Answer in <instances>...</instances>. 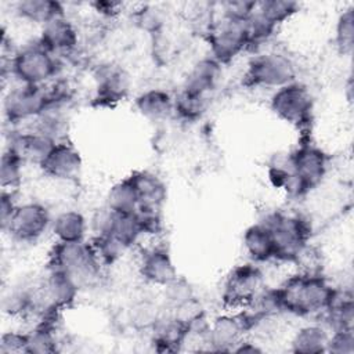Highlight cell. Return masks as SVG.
<instances>
[{
    "instance_id": "obj_1",
    "label": "cell",
    "mask_w": 354,
    "mask_h": 354,
    "mask_svg": "<svg viewBox=\"0 0 354 354\" xmlns=\"http://www.w3.org/2000/svg\"><path fill=\"white\" fill-rule=\"evenodd\" d=\"M335 289L321 274L306 271L289 277L274 292L279 311L307 317L322 314L330 303Z\"/></svg>"
},
{
    "instance_id": "obj_2",
    "label": "cell",
    "mask_w": 354,
    "mask_h": 354,
    "mask_svg": "<svg viewBox=\"0 0 354 354\" xmlns=\"http://www.w3.org/2000/svg\"><path fill=\"white\" fill-rule=\"evenodd\" d=\"M261 221L272 234L275 260L299 261L307 250L311 235L308 221L299 214L285 212H272Z\"/></svg>"
},
{
    "instance_id": "obj_3",
    "label": "cell",
    "mask_w": 354,
    "mask_h": 354,
    "mask_svg": "<svg viewBox=\"0 0 354 354\" xmlns=\"http://www.w3.org/2000/svg\"><path fill=\"white\" fill-rule=\"evenodd\" d=\"M101 267L91 242H55L50 252V268L66 272L80 288L94 283L100 278Z\"/></svg>"
},
{
    "instance_id": "obj_4",
    "label": "cell",
    "mask_w": 354,
    "mask_h": 354,
    "mask_svg": "<svg viewBox=\"0 0 354 354\" xmlns=\"http://www.w3.org/2000/svg\"><path fill=\"white\" fill-rule=\"evenodd\" d=\"M58 57L39 41L17 50L10 59V72L18 83L46 86L59 72Z\"/></svg>"
},
{
    "instance_id": "obj_5",
    "label": "cell",
    "mask_w": 354,
    "mask_h": 354,
    "mask_svg": "<svg viewBox=\"0 0 354 354\" xmlns=\"http://www.w3.org/2000/svg\"><path fill=\"white\" fill-rule=\"evenodd\" d=\"M297 80V68L293 59L279 51H267L249 59L245 72V84L261 88H279Z\"/></svg>"
},
{
    "instance_id": "obj_6",
    "label": "cell",
    "mask_w": 354,
    "mask_h": 354,
    "mask_svg": "<svg viewBox=\"0 0 354 354\" xmlns=\"http://www.w3.org/2000/svg\"><path fill=\"white\" fill-rule=\"evenodd\" d=\"M270 108L279 120L293 127L304 129L313 118L314 98L306 84L295 80L274 90L270 98Z\"/></svg>"
},
{
    "instance_id": "obj_7",
    "label": "cell",
    "mask_w": 354,
    "mask_h": 354,
    "mask_svg": "<svg viewBox=\"0 0 354 354\" xmlns=\"http://www.w3.org/2000/svg\"><path fill=\"white\" fill-rule=\"evenodd\" d=\"M53 105V97L46 86L24 83H18L10 88L3 100L4 116L11 124L33 119L36 120Z\"/></svg>"
},
{
    "instance_id": "obj_8",
    "label": "cell",
    "mask_w": 354,
    "mask_h": 354,
    "mask_svg": "<svg viewBox=\"0 0 354 354\" xmlns=\"http://www.w3.org/2000/svg\"><path fill=\"white\" fill-rule=\"evenodd\" d=\"M209 48L221 65L231 62L245 50L250 48V30L248 21L220 18L209 30Z\"/></svg>"
},
{
    "instance_id": "obj_9",
    "label": "cell",
    "mask_w": 354,
    "mask_h": 354,
    "mask_svg": "<svg viewBox=\"0 0 354 354\" xmlns=\"http://www.w3.org/2000/svg\"><path fill=\"white\" fill-rule=\"evenodd\" d=\"M50 210L40 202L18 203L7 227L3 230L18 242L33 243L51 227Z\"/></svg>"
},
{
    "instance_id": "obj_10",
    "label": "cell",
    "mask_w": 354,
    "mask_h": 354,
    "mask_svg": "<svg viewBox=\"0 0 354 354\" xmlns=\"http://www.w3.org/2000/svg\"><path fill=\"white\" fill-rule=\"evenodd\" d=\"M263 274L256 263L236 266L225 278L223 299L227 306L238 307L252 304L263 290Z\"/></svg>"
},
{
    "instance_id": "obj_11",
    "label": "cell",
    "mask_w": 354,
    "mask_h": 354,
    "mask_svg": "<svg viewBox=\"0 0 354 354\" xmlns=\"http://www.w3.org/2000/svg\"><path fill=\"white\" fill-rule=\"evenodd\" d=\"M248 314L225 313L213 318L206 328V342L216 351H232L253 325Z\"/></svg>"
},
{
    "instance_id": "obj_12",
    "label": "cell",
    "mask_w": 354,
    "mask_h": 354,
    "mask_svg": "<svg viewBox=\"0 0 354 354\" xmlns=\"http://www.w3.org/2000/svg\"><path fill=\"white\" fill-rule=\"evenodd\" d=\"M44 176L57 181L75 180L83 167L80 152L68 141H57L39 165Z\"/></svg>"
},
{
    "instance_id": "obj_13",
    "label": "cell",
    "mask_w": 354,
    "mask_h": 354,
    "mask_svg": "<svg viewBox=\"0 0 354 354\" xmlns=\"http://www.w3.org/2000/svg\"><path fill=\"white\" fill-rule=\"evenodd\" d=\"M80 286L66 272L50 268L47 277L40 285V295L44 310L57 313L72 306L77 297Z\"/></svg>"
},
{
    "instance_id": "obj_14",
    "label": "cell",
    "mask_w": 354,
    "mask_h": 354,
    "mask_svg": "<svg viewBox=\"0 0 354 354\" xmlns=\"http://www.w3.org/2000/svg\"><path fill=\"white\" fill-rule=\"evenodd\" d=\"M46 50L54 55L72 53L79 44V32L75 24L65 15L57 17L41 26L37 40Z\"/></svg>"
},
{
    "instance_id": "obj_15",
    "label": "cell",
    "mask_w": 354,
    "mask_h": 354,
    "mask_svg": "<svg viewBox=\"0 0 354 354\" xmlns=\"http://www.w3.org/2000/svg\"><path fill=\"white\" fill-rule=\"evenodd\" d=\"M138 272L145 282L160 288L177 277L174 260L170 252L163 246H152L142 252Z\"/></svg>"
},
{
    "instance_id": "obj_16",
    "label": "cell",
    "mask_w": 354,
    "mask_h": 354,
    "mask_svg": "<svg viewBox=\"0 0 354 354\" xmlns=\"http://www.w3.org/2000/svg\"><path fill=\"white\" fill-rule=\"evenodd\" d=\"M138 199V210L148 213H160L166 199V183L155 173L137 170L129 176Z\"/></svg>"
},
{
    "instance_id": "obj_17",
    "label": "cell",
    "mask_w": 354,
    "mask_h": 354,
    "mask_svg": "<svg viewBox=\"0 0 354 354\" xmlns=\"http://www.w3.org/2000/svg\"><path fill=\"white\" fill-rule=\"evenodd\" d=\"M95 100L101 104H115L124 100L130 91L129 73L116 65L101 66L95 75Z\"/></svg>"
},
{
    "instance_id": "obj_18",
    "label": "cell",
    "mask_w": 354,
    "mask_h": 354,
    "mask_svg": "<svg viewBox=\"0 0 354 354\" xmlns=\"http://www.w3.org/2000/svg\"><path fill=\"white\" fill-rule=\"evenodd\" d=\"M221 66L223 65L210 55L198 59L185 76L181 90L209 98L221 79Z\"/></svg>"
},
{
    "instance_id": "obj_19",
    "label": "cell",
    "mask_w": 354,
    "mask_h": 354,
    "mask_svg": "<svg viewBox=\"0 0 354 354\" xmlns=\"http://www.w3.org/2000/svg\"><path fill=\"white\" fill-rule=\"evenodd\" d=\"M55 142L57 141L33 129L12 134L7 148L15 152L25 165L32 163L39 166Z\"/></svg>"
},
{
    "instance_id": "obj_20",
    "label": "cell",
    "mask_w": 354,
    "mask_h": 354,
    "mask_svg": "<svg viewBox=\"0 0 354 354\" xmlns=\"http://www.w3.org/2000/svg\"><path fill=\"white\" fill-rule=\"evenodd\" d=\"M145 234L142 220L138 212L136 213H115L111 210L108 224L102 234L115 239L126 250L131 248ZM98 236V235H94Z\"/></svg>"
},
{
    "instance_id": "obj_21",
    "label": "cell",
    "mask_w": 354,
    "mask_h": 354,
    "mask_svg": "<svg viewBox=\"0 0 354 354\" xmlns=\"http://www.w3.org/2000/svg\"><path fill=\"white\" fill-rule=\"evenodd\" d=\"M134 106L142 118L151 122H163L174 113V98L169 91L152 87L134 98Z\"/></svg>"
},
{
    "instance_id": "obj_22",
    "label": "cell",
    "mask_w": 354,
    "mask_h": 354,
    "mask_svg": "<svg viewBox=\"0 0 354 354\" xmlns=\"http://www.w3.org/2000/svg\"><path fill=\"white\" fill-rule=\"evenodd\" d=\"M242 246L253 263L275 260V243L268 227L259 221L249 225L242 235Z\"/></svg>"
},
{
    "instance_id": "obj_23",
    "label": "cell",
    "mask_w": 354,
    "mask_h": 354,
    "mask_svg": "<svg viewBox=\"0 0 354 354\" xmlns=\"http://www.w3.org/2000/svg\"><path fill=\"white\" fill-rule=\"evenodd\" d=\"M153 343L159 350H177L189 335V322L180 315H169L166 318H156L152 324Z\"/></svg>"
},
{
    "instance_id": "obj_24",
    "label": "cell",
    "mask_w": 354,
    "mask_h": 354,
    "mask_svg": "<svg viewBox=\"0 0 354 354\" xmlns=\"http://www.w3.org/2000/svg\"><path fill=\"white\" fill-rule=\"evenodd\" d=\"M88 223L84 214L76 209H66L53 217L50 231L57 242L86 241Z\"/></svg>"
},
{
    "instance_id": "obj_25",
    "label": "cell",
    "mask_w": 354,
    "mask_h": 354,
    "mask_svg": "<svg viewBox=\"0 0 354 354\" xmlns=\"http://www.w3.org/2000/svg\"><path fill=\"white\" fill-rule=\"evenodd\" d=\"M328 328L332 330L353 329L354 321V306L353 295L350 290L335 289L330 303L322 311Z\"/></svg>"
},
{
    "instance_id": "obj_26",
    "label": "cell",
    "mask_w": 354,
    "mask_h": 354,
    "mask_svg": "<svg viewBox=\"0 0 354 354\" xmlns=\"http://www.w3.org/2000/svg\"><path fill=\"white\" fill-rule=\"evenodd\" d=\"M15 12L19 18L40 26L66 14L64 4L55 0H21L15 4Z\"/></svg>"
},
{
    "instance_id": "obj_27",
    "label": "cell",
    "mask_w": 354,
    "mask_h": 354,
    "mask_svg": "<svg viewBox=\"0 0 354 354\" xmlns=\"http://www.w3.org/2000/svg\"><path fill=\"white\" fill-rule=\"evenodd\" d=\"M329 332L318 325H304L297 329L290 342V350L300 354H318L326 353V343Z\"/></svg>"
},
{
    "instance_id": "obj_28",
    "label": "cell",
    "mask_w": 354,
    "mask_h": 354,
    "mask_svg": "<svg viewBox=\"0 0 354 354\" xmlns=\"http://www.w3.org/2000/svg\"><path fill=\"white\" fill-rule=\"evenodd\" d=\"M300 6L296 1L289 0H263L256 3L254 14L256 17L264 22L270 29L275 30L279 25L290 19L297 11Z\"/></svg>"
},
{
    "instance_id": "obj_29",
    "label": "cell",
    "mask_w": 354,
    "mask_h": 354,
    "mask_svg": "<svg viewBox=\"0 0 354 354\" xmlns=\"http://www.w3.org/2000/svg\"><path fill=\"white\" fill-rule=\"evenodd\" d=\"M105 206L115 213H136L138 199L129 177L115 183L106 192Z\"/></svg>"
},
{
    "instance_id": "obj_30",
    "label": "cell",
    "mask_w": 354,
    "mask_h": 354,
    "mask_svg": "<svg viewBox=\"0 0 354 354\" xmlns=\"http://www.w3.org/2000/svg\"><path fill=\"white\" fill-rule=\"evenodd\" d=\"M57 336L54 326L48 322H41L29 333H26L25 353L29 354H50L57 351Z\"/></svg>"
},
{
    "instance_id": "obj_31",
    "label": "cell",
    "mask_w": 354,
    "mask_h": 354,
    "mask_svg": "<svg viewBox=\"0 0 354 354\" xmlns=\"http://www.w3.org/2000/svg\"><path fill=\"white\" fill-rule=\"evenodd\" d=\"M335 46L342 55H350L354 48V7L348 6L339 14L335 25Z\"/></svg>"
},
{
    "instance_id": "obj_32",
    "label": "cell",
    "mask_w": 354,
    "mask_h": 354,
    "mask_svg": "<svg viewBox=\"0 0 354 354\" xmlns=\"http://www.w3.org/2000/svg\"><path fill=\"white\" fill-rule=\"evenodd\" d=\"M24 162L21 158L7 148L0 159V184L3 189L14 191L19 187L22 181Z\"/></svg>"
},
{
    "instance_id": "obj_33",
    "label": "cell",
    "mask_w": 354,
    "mask_h": 354,
    "mask_svg": "<svg viewBox=\"0 0 354 354\" xmlns=\"http://www.w3.org/2000/svg\"><path fill=\"white\" fill-rule=\"evenodd\" d=\"M174 113L184 120H196L199 119L207 108L209 98L189 94L184 90H180L174 97Z\"/></svg>"
},
{
    "instance_id": "obj_34",
    "label": "cell",
    "mask_w": 354,
    "mask_h": 354,
    "mask_svg": "<svg viewBox=\"0 0 354 354\" xmlns=\"http://www.w3.org/2000/svg\"><path fill=\"white\" fill-rule=\"evenodd\" d=\"M163 295L166 303L176 311L192 306L195 300L192 286L178 275L163 286Z\"/></svg>"
},
{
    "instance_id": "obj_35",
    "label": "cell",
    "mask_w": 354,
    "mask_h": 354,
    "mask_svg": "<svg viewBox=\"0 0 354 354\" xmlns=\"http://www.w3.org/2000/svg\"><path fill=\"white\" fill-rule=\"evenodd\" d=\"M326 353L333 354H353L354 353V333L353 329L332 330L326 343Z\"/></svg>"
},
{
    "instance_id": "obj_36",
    "label": "cell",
    "mask_w": 354,
    "mask_h": 354,
    "mask_svg": "<svg viewBox=\"0 0 354 354\" xmlns=\"http://www.w3.org/2000/svg\"><path fill=\"white\" fill-rule=\"evenodd\" d=\"M257 1L250 0H236V1H224L220 3L221 17L235 21H248L254 12Z\"/></svg>"
},
{
    "instance_id": "obj_37",
    "label": "cell",
    "mask_w": 354,
    "mask_h": 354,
    "mask_svg": "<svg viewBox=\"0 0 354 354\" xmlns=\"http://www.w3.org/2000/svg\"><path fill=\"white\" fill-rule=\"evenodd\" d=\"M26 346V333L18 332H6L0 337V353L11 354V353H25Z\"/></svg>"
},
{
    "instance_id": "obj_38",
    "label": "cell",
    "mask_w": 354,
    "mask_h": 354,
    "mask_svg": "<svg viewBox=\"0 0 354 354\" xmlns=\"http://www.w3.org/2000/svg\"><path fill=\"white\" fill-rule=\"evenodd\" d=\"M17 202L14 201V194L12 191L3 189L0 195V224L1 230H4L17 207Z\"/></svg>"
},
{
    "instance_id": "obj_39",
    "label": "cell",
    "mask_w": 354,
    "mask_h": 354,
    "mask_svg": "<svg viewBox=\"0 0 354 354\" xmlns=\"http://www.w3.org/2000/svg\"><path fill=\"white\" fill-rule=\"evenodd\" d=\"M91 6L94 7V10L104 15V17H113L119 12L122 4L120 3H115V1H95L91 3Z\"/></svg>"
}]
</instances>
